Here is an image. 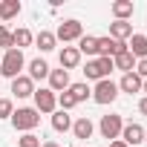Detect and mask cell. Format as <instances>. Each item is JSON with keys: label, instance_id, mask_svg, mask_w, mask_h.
<instances>
[{"label": "cell", "instance_id": "obj_1", "mask_svg": "<svg viewBox=\"0 0 147 147\" xmlns=\"http://www.w3.org/2000/svg\"><path fill=\"white\" fill-rule=\"evenodd\" d=\"M9 121H12V127H15L18 133H32V130L40 124V113H38L35 107H18Z\"/></svg>", "mask_w": 147, "mask_h": 147}, {"label": "cell", "instance_id": "obj_2", "mask_svg": "<svg viewBox=\"0 0 147 147\" xmlns=\"http://www.w3.org/2000/svg\"><path fill=\"white\" fill-rule=\"evenodd\" d=\"M23 66H26L23 52L20 49H9V52H3V61H0V75L15 81L18 75H23Z\"/></svg>", "mask_w": 147, "mask_h": 147}, {"label": "cell", "instance_id": "obj_3", "mask_svg": "<svg viewBox=\"0 0 147 147\" xmlns=\"http://www.w3.org/2000/svg\"><path fill=\"white\" fill-rule=\"evenodd\" d=\"M115 98H118V84H115V81L104 78V81H98V84L92 87V101H95V104L107 107V104H113Z\"/></svg>", "mask_w": 147, "mask_h": 147}, {"label": "cell", "instance_id": "obj_4", "mask_svg": "<svg viewBox=\"0 0 147 147\" xmlns=\"http://www.w3.org/2000/svg\"><path fill=\"white\" fill-rule=\"evenodd\" d=\"M35 110L40 113V115H52L55 110H58V95L49 90V87H40V90H35Z\"/></svg>", "mask_w": 147, "mask_h": 147}, {"label": "cell", "instance_id": "obj_5", "mask_svg": "<svg viewBox=\"0 0 147 147\" xmlns=\"http://www.w3.org/2000/svg\"><path fill=\"white\" fill-rule=\"evenodd\" d=\"M121 127H124V118L115 115V113L101 115V121H98V130H101V136H104L107 141H115V138L121 136Z\"/></svg>", "mask_w": 147, "mask_h": 147}, {"label": "cell", "instance_id": "obj_6", "mask_svg": "<svg viewBox=\"0 0 147 147\" xmlns=\"http://www.w3.org/2000/svg\"><path fill=\"white\" fill-rule=\"evenodd\" d=\"M81 35H84V26H81V20H75V18H72V20H63V23L55 29V38H58V40H63V43L78 40Z\"/></svg>", "mask_w": 147, "mask_h": 147}, {"label": "cell", "instance_id": "obj_7", "mask_svg": "<svg viewBox=\"0 0 147 147\" xmlns=\"http://www.w3.org/2000/svg\"><path fill=\"white\" fill-rule=\"evenodd\" d=\"M124 49H127L124 40H115V38H110V35L98 38V58H115V55H121Z\"/></svg>", "mask_w": 147, "mask_h": 147}, {"label": "cell", "instance_id": "obj_8", "mask_svg": "<svg viewBox=\"0 0 147 147\" xmlns=\"http://www.w3.org/2000/svg\"><path fill=\"white\" fill-rule=\"evenodd\" d=\"M127 147H136V144H144V127L141 124H136V121H130V124H124L121 127V136H118Z\"/></svg>", "mask_w": 147, "mask_h": 147}, {"label": "cell", "instance_id": "obj_9", "mask_svg": "<svg viewBox=\"0 0 147 147\" xmlns=\"http://www.w3.org/2000/svg\"><path fill=\"white\" fill-rule=\"evenodd\" d=\"M46 81H49V90H52L55 95H58V92H66L69 84H72L66 69H49V78H46Z\"/></svg>", "mask_w": 147, "mask_h": 147}, {"label": "cell", "instance_id": "obj_10", "mask_svg": "<svg viewBox=\"0 0 147 147\" xmlns=\"http://www.w3.org/2000/svg\"><path fill=\"white\" fill-rule=\"evenodd\" d=\"M127 52H130L136 61H144V58H147V35L133 32V38L127 40Z\"/></svg>", "mask_w": 147, "mask_h": 147}, {"label": "cell", "instance_id": "obj_11", "mask_svg": "<svg viewBox=\"0 0 147 147\" xmlns=\"http://www.w3.org/2000/svg\"><path fill=\"white\" fill-rule=\"evenodd\" d=\"M58 61H61V69H75V66H81V52L75 49V46H63L61 52H58Z\"/></svg>", "mask_w": 147, "mask_h": 147}, {"label": "cell", "instance_id": "obj_12", "mask_svg": "<svg viewBox=\"0 0 147 147\" xmlns=\"http://www.w3.org/2000/svg\"><path fill=\"white\" fill-rule=\"evenodd\" d=\"M75 49L81 52V58L87 55V58L92 61V58H98V38H95V35H81V38H78V46H75Z\"/></svg>", "mask_w": 147, "mask_h": 147}, {"label": "cell", "instance_id": "obj_13", "mask_svg": "<svg viewBox=\"0 0 147 147\" xmlns=\"http://www.w3.org/2000/svg\"><path fill=\"white\" fill-rule=\"evenodd\" d=\"M12 95H18V98H29V95H35V84H32V78H29V75H18V78L12 81Z\"/></svg>", "mask_w": 147, "mask_h": 147}, {"label": "cell", "instance_id": "obj_14", "mask_svg": "<svg viewBox=\"0 0 147 147\" xmlns=\"http://www.w3.org/2000/svg\"><path fill=\"white\" fill-rule=\"evenodd\" d=\"M110 38L127 43V40L133 38V23H130V20H113V23H110Z\"/></svg>", "mask_w": 147, "mask_h": 147}, {"label": "cell", "instance_id": "obj_15", "mask_svg": "<svg viewBox=\"0 0 147 147\" xmlns=\"http://www.w3.org/2000/svg\"><path fill=\"white\" fill-rule=\"evenodd\" d=\"M26 66H29V78H32V84H35V81L49 78V63H46L43 58H32Z\"/></svg>", "mask_w": 147, "mask_h": 147}, {"label": "cell", "instance_id": "obj_16", "mask_svg": "<svg viewBox=\"0 0 147 147\" xmlns=\"http://www.w3.org/2000/svg\"><path fill=\"white\" fill-rule=\"evenodd\" d=\"M92 133H95V124H92L87 115H81L78 121H72V136H75V138H84V141H87Z\"/></svg>", "mask_w": 147, "mask_h": 147}, {"label": "cell", "instance_id": "obj_17", "mask_svg": "<svg viewBox=\"0 0 147 147\" xmlns=\"http://www.w3.org/2000/svg\"><path fill=\"white\" fill-rule=\"evenodd\" d=\"M141 78L136 75V72H127V75H121V81H118V92H141Z\"/></svg>", "mask_w": 147, "mask_h": 147}, {"label": "cell", "instance_id": "obj_18", "mask_svg": "<svg viewBox=\"0 0 147 147\" xmlns=\"http://www.w3.org/2000/svg\"><path fill=\"white\" fill-rule=\"evenodd\" d=\"M32 43H35V35H32L26 26H20V29H15V32H12V46H15V49H20V52H23V49H26V46H32Z\"/></svg>", "mask_w": 147, "mask_h": 147}, {"label": "cell", "instance_id": "obj_19", "mask_svg": "<svg viewBox=\"0 0 147 147\" xmlns=\"http://www.w3.org/2000/svg\"><path fill=\"white\" fill-rule=\"evenodd\" d=\"M35 46H38L40 52H52V49L58 46V38H55V32H49V29H40V32L35 35Z\"/></svg>", "mask_w": 147, "mask_h": 147}, {"label": "cell", "instance_id": "obj_20", "mask_svg": "<svg viewBox=\"0 0 147 147\" xmlns=\"http://www.w3.org/2000/svg\"><path fill=\"white\" fill-rule=\"evenodd\" d=\"M52 130L55 133H69L72 130V115L63 113V110H55L52 113Z\"/></svg>", "mask_w": 147, "mask_h": 147}, {"label": "cell", "instance_id": "obj_21", "mask_svg": "<svg viewBox=\"0 0 147 147\" xmlns=\"http://www.w3.org/2000/svg\"><path fill=\"white\" fill-rule=\"evenodd\" d=\"M66 92L75 98V104H81V101L92 98V90H90V84H87V81H75V84H69V90H66Z\"/></svg>", "mask_w": 147, "mask_h": 147}, {"label": "cell", "instance_id": "obj_22", "mask_svg": "<svg viewBox=\"0 0 147 147\" xmlns=\"http://www.w3.org/2000/svg\"><path fill=\"white\" fill-rule=\"evenodd\" d=\"M20 15V0H0V20H15Z\"/></svg>", "mask_w": 147, "mask_h": 147}, {"label": "cell", "instance_id": "obj_23", "mask_svg": "<svg viewBox=\"0 0 147 147\" xmlns=\"http://www.w3.org/2000/svg\"><path fill=\"white\" fill-rule=\"evenodd\" d=\"M113 63H115V69H121L124 75H127V72H136V63H138V61H136V58L124 49L121 55H115V58H113Z\"/></svg>", "mask_w": 147, "mask_h": 147}, {"label": "cell", "instance_id": "obj_24", "mask_svg": "<svg viewBox=\"0 0 147 147\" xmlns=\"http://www.w3.org/2000/svg\"><path fill=\"white\" fill-rule=\"evenodd\" d=\"M133 12H136L133 0H115V3H113V15H115V20H127V18H133Z\"/></svg>", "mask_w": 147, "mask_h": 147}, {"label": "cell", "instance_id": "obj_25", "mask_svg": "<svg viewBox=\"0 0 147 147\" xmlns=\"http://www.w3.org/2000/svg\"><path fill=\"white\" fill-rule=\"evenodd\" d=\"M84 78L87 81H104V75H101V66H98V58H92V61H87V66H84Z\"/></svg>", "mask_w": 147, "mask_h": 147}, {"label": "cell", "instance_id": "obj_26", "mask_svg": "<svg viewBox=\"0 0 147 147\" xmlns=\"http://www.w3.org/2000/svg\"><path fill=\"white\" fill-rule=\"evenodd\" d=\"M78 104H75V98H72L69 92H58V110H63V113H69V110H75Z\"/></svg>", "mask_w": 147, "mask_h": 147}, {"label": "cell", "instance_id": "obj_27", "mask_svg": "<svg viewBox=\"0 0 147 147\" xmlns=\"http://www.w3.org/2000/svg\"><path fill=\"white\" fill-rule=\"evenodd\" d=\"M0 49H3V52L15 49V46H12V32H9V26H6V23H0Z\"/></svg>", "mask_w": 147, "mask_h": 147}, {"label": "cell", "instance_id": "obj_28", "mask_svg": "<svg viewBox=\"0 0 147 147\" xmlns=\"http://www.w3.org/2000/svg\"><path fill=\"white\" fill-rule=\"evenodd\" d=\"M18 147H40V138H38L35 133H23V136L18 138Z\"/></svg>", "mask_w": 147, "mask_h": 147}, {"label": "cell", "instance_id": "obj_29", "mask_svg": "<svg viewBox=\"0 0 147 147\" xmlns=\"http://www.w3.org/2000/svg\"><path fill=\"white\" fill-rule=\"evenodd\" d=\"M12 113H15V104H12V98H0V121L12 118Z\"/></svg>", "mask_w": 147, "mask_h": 147}, {"label": "cell", "instance_id": "obj_30", "mask_svg": "<svg viewBox=\"0 0 147 147\" xmlns=\"http://www.w3.org/2000/svg\"><path fill=\"white\" fill-rule=\"evenodd\" d=\"M98 66H101V75H104V78H110V72L115 69L113 58H98Z\"/></svg>", "mask_w": 147, "mask_h": 147}, {"label": "cell", "instance_id": "obj_31", "mask_svg": "<svg viewBox=\"0 0 147 147\" xmlns=\"http://www.w3.org/2000/svg\"><path fill=\"white\" fill-rule=\"evenodd\" d=\"M136 75H138V78H141V81H144V78H147V58H144V61H138V63H136Z\"/></svg>", "mask_w": 147, "mask_h": 147}, {"label": "cell", "instance_id": "obj_32", "mask_svg": "<svg viewBox=\"0 0 147 147\" xmlns=\"http://www.w3.org/2000/svg\"><path fill=\"white\" fill-rule=\"evenodd\" d=\"M138 113H141V115H147V95L138 101Z\"/></svg>", "mask_w": 147, "mask_h": 147}, {"label": "cell", "instance_id": "obj_33", "mask_svg": "<svg viewBox=\"0 0 147 147\" xmlns=\"http://www.w3.org/2000/svg\"><path fill=\"white\" fill-rule=\"evenodd\" d=\"M110 147H127V144H124L121 138H115V141H110Z\"/></svg>", "mask_w": 147, "mask_h": 147}, {"label": "cell", "instance_id": "obj_34", "mask_svg": "<svg viewBox=\"0 0 147 147\" xmlns=\"http://www.w3.org/2000/svg\"><path fill=\"white\" fill-rule=\"evenodd\" d=\"M40 147H58V141H43Z\"/></svg>", "mask_w": 147, "mask_h": 147}, {"label": "cell", "instance_id": "obj_35", "mask_svg": "<svg viewBox=\"0 0 147 147\" xmlns=\"http://www.w3.org/2000/svg\"><path fill=\"white\" fill-rule=\"evenodd\" d=\"M141 92H144V95H147V78H144V84H141Z\"/></svg>", "mask_w": 147, "mask_h": 147}, {"label": "cell", "instance_id": "obj_36", "mask_svg": "<svg viewBox=\"0 0 147 147\" xmlns=\"http://www.w3.org/2000/svg\"><path fill=\"white\" fill-rule=\"evenodd\" d=\"M144 144H147V130H144Z\"/></svg>", "mask_w": 147, "mask_h": 147}]
</instances>
